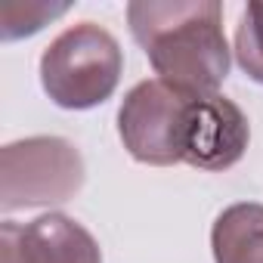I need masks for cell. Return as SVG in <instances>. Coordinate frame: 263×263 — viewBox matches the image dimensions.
<instances>
[{
  "instance_id": "obj_6",
  "label": "cell",
  "mask_w": 263,
  "mask_h": 263,
  "mask_svg": "<svg viewBox=\"0 0 263 263\" xmlns=\"http://www.w3.org/2000/svg\"><path fill=\"white\" fill-rule=\"evenodd\" d=\"M0 263H102V248L78 220L41 214L28 223L4 220Z\"/></svg>"
},
{
  "instance_id": "obj_5",
  "label": "cell",
  "mask_w": 263,
  "mask_h": 263,
  "mask_svg": "<svg viewBox=\"0 0 263 263\" xmlns=\"http://www.w3.org/2000/svg\"><path fill=\"white\" fill-rule=\"evenodd\" d=\"M251 143L248 115L226 96H195L186 105L180 161L198 171H229L238 164Z\"/></svg>"
},
{
  "instance_id": "obj_9",
  "label": "cell",
  "mask_w": 263,
  "mask_h": 263,
  "mask_svg": "<svg viewBox=\"0 0 263 263\" xmlns=\"http://www.w3.org/2000/svg\"><path fill=\"white\" fill-rule=\"evenodd\" d=\"M62 13H68V4H41V0H28V4H7L4 7V25H0V34H4V41L31 37L47 22L59 19Z\"/></svg>"
},
{
  "instance_id": "obj_4",
  "label": "cell",
  "mask_w": 263,
  "mask_h": 263,
  "mask_svg": "<svg viewBox=\"0 0 263 263\" xmlns=\"http://www.w3.org/2000/svg\"><path fill=\"white\" fill-rule=\"evenodd\" d=\"M189 99L195 96H186L158 78L130 87L118 108V137L127 155L152 167L183 164L180 137H183V118Z\"/></svg>"
},
{
  "instance_id": "obj_1",
  "label": "cell",
  "mask_w": 263,
  "mask_h": 263,
  "mask_svg": "<svg viewBox=\"0 0 263 263\" xmlns=\"http://www.w3.org/2000/svg\"><path fill=\"white\" fill-rule=\"evenodd\" d=\"M127 25L158 81L186 96L220 93L232 59L217 0H134Z\"/></svg>"
},
{
  "instance_id": "obj_3",
  "label": "cell",
  "mask_w": 263,
  "mask_h": 263,
  "mask_svg": "<svg viewBox=\"0 0 263 263\" xmlns=\"http://www.w3.org/2000/svg\"><path fill=\"white\" fill-rule=\"evenodd\" d=\"M87 180L84 158L65 137H28L0 149L4 214L71 201Z\"/></svg>"
},
{
  "instance_id": "obj_2",
  "label": "cell",
  "mask_w": 263,
  "mask_h": 263,
  "mask_svg": "<svg viewBox=\"0 0 263 263\" xmlns=\"http://www.w3.org/2000/svg\"><path fill=\"white\" fill-rule=\"evenodd\" d=\"M124 74V50L96 22H78L56 34L41 56V87L53 105L87 111L111 99Z\"/></svg>"
},
{
  "instance_id": "obj_7",
  "label": "cell",
  "mask_w": 263,
  "mask_h": 263,
  "mask_svg": "<svg viewBox=\"0 0 263 263\" xmlns=\"http://www.w3.org/2000/svg\"><path fill=\"white\" fill-rule=\"evenodd\" d=\"M214 263H263V204L235 201L211 226Z\"/></svg>"
},
{
  "instance_id": "obj_8",
  "label": "cell",
  "mask_w": 263,
  "mask_h": 263,
  "mask_svg": "<svg viewBox=\"0 0 263 263\" xmlns=\"http://www.w3.org/2000/svg\"><path fill=\"white\" fill-rule=\"evenodd\" d=\"M235 62L254 81L263 84V4H248L235 25Z\"/></svg>"
}]
</instances>
